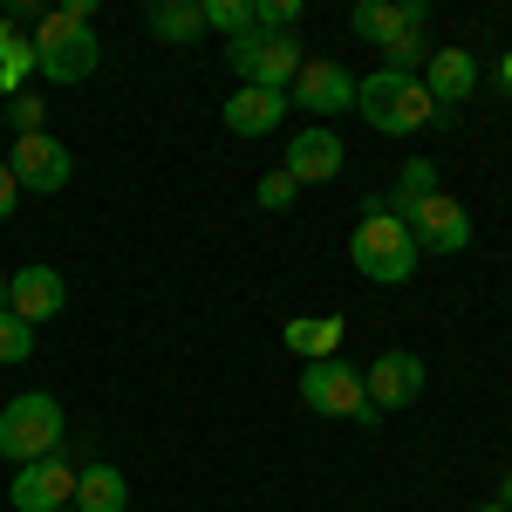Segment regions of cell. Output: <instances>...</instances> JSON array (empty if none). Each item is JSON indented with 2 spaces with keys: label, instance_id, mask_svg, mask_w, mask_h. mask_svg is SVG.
<instances>
[{
  "label": "cell",
  "instance_id": "obj_2",
  "mask_svg": "<svg viewBox=\"0 0 512 512\" xmlns=\"http://www.w3.org/2000/svg\"><path fill=\"white\" fill-rule=\"evenodd\" d=\"M349 260H355V274L362 280H376V287H403V280L417 274V239H410V226L396 219L383 198H369L362 205V219H355V233H349Z\"/></svg>",
  "mask_w": 512,
  "mask_h": 512
},
{
  "label": "cell",
  "instance_id": "obj_33",
  "mask_svg": "<svg viewBox=\"0 0 512 512\" xmlns=\"http://www.w3.org/2000/svg\"><path fill=\"white\" fill-rule=\"evenodd\" d=\"M62 512H76V506H62Z\"/></svg>",
  "mask_w": 512,
  "mask_h": 512
},
{
  "label": "cell",
  "instance_id": "obj_32",
  "mask_svg": "<svg viewBox=\"0 0 512 512\" xmlns=\"http://www.w3.org/2000/svg\"><path fill=\"white\" fill-rule=\"evenodd\" d=\"M0 308H7V274H0Z\"/></svg>",
  "mask_w": 512,
  "mask_h": 512
},
{
  "label": "cell",
  "instance_id": "obj_29",
  "mask_svg": "<svg viewBox=\"0 0 512 512\" xmlns=\"http://www.w3.org/2000/svg\"><path fill=\"white\" fill-rule=\"evenodd\" d=\"M499 506H506V512H512V472H506V485H499Z\"/></svg>",
  "mask_w": 512,
  "mask_h": 512
},
{
  "label": "cell",
  "instance_id": "obj_28",
  "mask_svg": "<svg viewBox=\"0 0 512 512\" xmlns=\"http://www.w3.org/2000/svg\"><path fill=\"white\" fill-rule=\"evenodd\" d=\"M7 48H14V21H0V55H7Z\"/></svg>",
  "mask_w": 512,
  "mask_h": 512
},
{
  "label": "cell",
  "instance_id": "obj_8",
  "mask_svg": "<svg viewBox=\"0 0 512 512\" xmlns=\"http://www.w3.org/2000/svg\"><path fill=\"white\" fill-rule=\"evenodd\" d=\"M7 171H14V185L21 192H41V198H55L69 178H76V158H69V144L62 137H14V151H7Z\"/></svg>",
  "mask_w": 512,
  "mask_h": 512
},
{
  "label": "cell",
  "instance_id": "obj_4",
  "mask_svg": "<svg viewBox=\"0 0 512 512\" xmlns=\"http://www.w3.org/2000/svg\"><path fill=\"white\" fill-rule=\"evenodd\" d=\"M69 437H62V403L48 390H21L7 410H0V458L21 472V465H35L48 451H62Z\"/></svg>",
  "mask_w": 512,
  "mask_h": 512
},
{
  "label": "cell",
  "instance_id": "obj_1",
  "mask_svg": "<svg viewBox=\"0 0 512 512\" xmlns=\"http://www.w3.org/2000/svg\"><path fill=\"white\" fill-rule=\"evenodd\" d=\"M89 14H96V0H69V7H55V14L35 21V69L48 82H89L96 76L103 41L89 28Z\"/></svg>",
  "mask_w": 512,
  "mask_h": 512
},
{
  "label": "cell",
  "instance_id": "obj_34",
  "mask_svg": "<svg viewBox=\"0 0 512 512\" xmlns=\"http://www.w3.org/2000/svg\"><path fill=\"white\" fill-rule=\"evenodd\" d=\"M7 512H14V506H7Z\"/></svg>",
  "mask_w": 512,
  "mask_h": 512
},
{
  "label": "cell",
  "instance_id": "obj_10",
  "mask_svg": "<svg viewBox=\"0 0 512 512\" xmlns=\"http://www.w3.org/2000/svg\"><path fill=\"white\" fill-rule=\"evenodd\" d=\"M424 355H410V349H383L369 369H362V396H369V410L383 417V410H410L417 396H424Z\"/></svg>",
  "mask_w": 512,
  "mask_h": 512
},
{
  "label": "cell",
  "instance_id": "obj_14",
  "mask_svg": "<svg viewBox=\"0 0 512 512\" xmlns=\"http://www.w3.org/2000/svg\"><path fill=\"white\" fill-rule=\"evenodd\" d=\"M424 21H431L424 0H355V14H349V28L369 41V48H390V41H403V35H424Z\"/></svg>",
  "mask_w": 512,
  "mask_h": 512
},
{
  "label": "cell",
  "instance_id": "obj_13",
  "mask_svg": "<svg viewBox=\"0 0 512 512\" xmlns=\"http://www.w3.org/2000/svg\"><path fill=\"white\" fill-rule=\"evenodd\" d=\"M342 164H349V151H342L335 123H308V130L287 137V164L280 171H294V185H328Z\"/></svg>",
  "mask_w": 512,
  "mask_h": 512
},
{
  "label": "cell",
  "instance_id": "obj_21",
  "mask_svg": "<svg viewBox=\"0 0 512 512\" xmlns=\"http://www.w3.org/2000/svg\"><path fill=\"white\" fill-rule=\"evenodd\" d=\"M198 7H205V35H253V0H198Z\"/></svg>",
  "mask_w": 512,
  "mask_h": 512
},
{
  "label": "cell",
  "instance_id": "obj_23",
  "mask_svg": "<svg viewBox=\"0 0 512 512\" xmlns=\"http://www.w3.org/2000/svg\"><path fill=\"white\" fill-rule=\"evenodd\" d=\"M431 55H437V48H431L424 35H403V41H390V48H383V69H396V76H417Z\"/></svg>",
  "mask_w": 512,
  "mask_h": 512
},
{
  "label": "cell",
  "instance_id": "obj_3",
  "mask_svg": "<svg viewBox=\"0 0 512 512\" xmlns=\"http://www.w3.org/2000/svg\"><path fill=\"white\" fill-rule=\"evenodd\" d=\"M355 110H362V123H376L383 137H410V130L444 117L431 103V89H424V76H396V69H376V76L355 82Z\"/></svg>",
  "mask_w": 512,
  "mask_h": 512
},
{
  "label": "cell",
  "instance_id": "obj_15",
  "mask_svg": "<svg viewBox=\"0 0 512 512\" xmlns=\"http://www.w3.org/2000/svg\"><path fill=\"white\" fill-rule=\"evenodd\" d=\"M424 89H431L437 110L472 103V96H478V55H472V48H437L431 62H424Z\"/></svg>",
  "mask_w": 512,
  "mask_h": 512
},
{
  "label": "cell",
  "instance_id": "obj_9",
  "mask_svg": "<svg viewBox=\"0 0 512 512\" xmlns=\"http://www.w3.org/2000/svg\"><path fill=\"white\" fill-rule=\"evenodd\" d=\"M403 226H410V239H417V253H465V246H472V212H465L451 192L417 198V205L403 212Z\"/></svg>",
  "mask_w": 512,
  "mask_h": 512
},
{
  "label": "cell",
  "instance_id": "obj_11",
  "mask_svg": "<svg viewBox=\"0 0 512 512\" xmlns=\"http://www.w3.org/2000/svg\"><path fill=\"white\" fill-rule=\"evenodd\" d=\"M287 110H308L315 123H328L335 110H355V76L342 69V62L308 55V62H301V76H294V89H287Z\"/></svg>",
  "mask_w": 512,
  "mask_h": 512
},
{
  "label": "cell",
  "instance_id": "obj_30",
  "mask_svg": "<svg viewBox=\"0 0 512 512\" xmlns=\"http://www.w3.org/2000/svg\"><path fill=\"white\" fill-rule=\"evenodd\" d=\"M499 82H506V89H512V48H506V62H499Z\"/></svg>",
  "mask_w": 512,
  "mask_h": 512
},
{
  "label": "cell",
  "instance_id": "obj_27",
  "mask_svg": "<svg viewBox=\"0 0 512 512\" xmlns=\"http://www.w3.org/2000/svg\"><path fill=\"white\" fill-rule=\"evenodd\" d=\"M14 205H21V185H14V171H7V164H0V226H7V219H14Z\"/></svg>",
  "mask_w": 512,
  "mask_h": 512
},
{
  "label": "cell",
  "instance_id": "obj_20",
  "mask_svg": "<svg viewBox=\"0 0 512 512\" xmlns=\"http://www.w3.org/2000/svg\"><path fill=\"white\" fill-rule=\"evenodd\" d=\"M431 192H437V164H431V158H410L403 171H396V185H390V198H383V205H390L396 219H403L417 198H431Z\"/></svg>",
  "mask_w": 512,
  "mask_h": 512
},
{
  "label": "cell",
  "instance_id": "obj_22",
  "mask_svg": "<svg viewBox=\"0 0 512 512\" xmlns=\"http://www.w3.org/2000/svg\"><path fill=\"white\" fill-rule=\"evenodd\" d=\"M0 117L14 123V137H41V117H48V103H41L35 89H21V96H7V103H0Z\"/></svg>",
  "mask_w": 512,
  "mask_h": 512
},
{
  "label": "cell",
  "instance_id": "obj_19",
  "mask_svg": "<svg viewBox=\"0 0 512 512\" xmlns=\"http://www.w3.org/2000/svg\"><path fill=\"white\" fill-rule=\"evenodd\" d=\"M130 506V478L117 465H82L76 478V512H123Z\"/></svg>",
  "mask_w": 512,
  "mask_h": 512
},
{
  "label": "cell",
  "instance_id": "obj_5",
  "mask_svg": "<svg viewBox=\"0 0 512 512\" xmlns=\"http://www.w3.org/2000/svg\"><path fill=\"white\" fill-rule=\"evenodd\" d=\"M226 62H233V76H239V89H294V76H301V41L294 35H239V41H226Z\"/></svg>",
  "mask_w": 512,
  "mask_h": 512
},
{
  "label": "cell",
  "instance_id": "obj_17",
  "mask_svg": "<svg viewBox=\"0 0 512 512\" xmlns=\"http://www.w3.org/2000/svg\"><path fill=\"white\" fill-rule=\"evenodd\" d=\"M342 335H349L342 315H294L287 328H280V342L301 355V362H328V355L342 349Z\"/></svg>",
  "mask_w": 512,
  "mask_h": 512
},
{
  "label": "cell",
  "instance_id": "obj_26",
  "mask_svg": "<svg viewBox=\"0 0 512 512\" xmlns=\"http://www.w3.org/2000/svg\"><path fill=\"white\" fill-rule=\"evenodd\" d=\"M253 198H260L267 212H287V205L301 198V185H294V171H267V178L253 185Z\"/></svg>",
  "mask_w": 512,
  "mask_h": 512
},
{
  "label": "cell",
  "instance_id": "obj_25",
  "mask_svg": "<svg viewBox=\"0 0 512 512\" xmlns=\"http://www.w3.org/2000/svg\"><path fill=\"white\" fill-rule=\"evenodd\" d=\"M301 21V0H253V28L260 35H294Z\"/></svg>",
  "mask_w": 512,
  "mask_h": 512
},
{
  "label": "cell",
  "instance_id": "obj_12",
  "mask_svg": "<svg viewBox=\"0 0 512 512\" xmlns=\"http://www.w3.org/2000/svg\"><path fill=\"white\" fill-rule=\"evenodd\" d=\"M7 308L28 321V328H41V321H55L62 308H69V280L55 274V267H14L7 274Z\"/></svg>",
  "mask_w": 512,
  "mask_h": 512
},
{
  "label": "cell",
  "instance_id": "obj_24",
  "mask_svg": "<svg viewBox=\"0 0 512 512\" xmlns=\"http://www.w3.org/2000/svg\"><path fill=\"white\" fill-rule=\"evenodd\" d=\"M28 355H35V328L14 308H0V362H28Z\"/></svg>",
  "mask_w": 512,
  "mask_h": 512
},
{
  "label": "cell",
  "instance_id": "obj_7",
  "mask_svg": "<svg viewBox=\"0 0 512 512\" xmlns=\"http://www.w3.org/2000/svg\"><path fill=\"white\" fill-rule=\"evenodd\" d=\"M76 478H82V465H76V451L62 444V451L35 458V465H21L7 499H14V512H62V506H76Z\"/></svg>",
  "mask_w": 512,
  "mask_h": 512
},
{
  "label": "cell",
  "instance_id": "obj_31",
  "mask_svg": "<svg viewBox=\"0 0 512 512\" xmlns=\"http://www.w3.org/2000/svg\"><path fill=\"white\" fill-rule=\"evenodd\" d=\"M472 512H506V506H499V499H485V506H472Z\"/></svg>",
  "mask_w": 512,
  "mask_h": 512
},
{
  "label": "cell",
  "instance_id": "obj_16",
  "mask_svg": "<svg viewBox=\"0 0 512 512\" xmlns=\"http://www.w3.org/2000/svg\"><path fill=\"white\" fill-rule=\"evenodd\" d=\"M280 117H287V96H280V89H233V96L219 103V123H226L233 137H267Z\"/></svg>",
  "mask_w": 512,
  "mask_h": 512
},
{
  "label": "cell",
  "instance_id": "obj_6",
  "mask_svg": "<svg viewBox=\"0 0 512 512\" xmlns=\"http://www.w3.org/2000/svg\"><path fill=\"white\" fill-rule=\"evenodd\" d=\"M301 403L315 410V417H349L362 431H376L383 417L369 410V396H362V369H349L342 355H328V362H308L301 369Z\"/></svg>",
  "mask_w": 512,
  "mask_h": 512
},
{
  "label": "cell",
  "instance_id": "obj_18",
  "mask_svg": "<svg viewBox=\"0 0 512 512\" xmlns=\"http://www.w3.org/2000/svg\"><path fill=\"white\" fill-rule=\"evenodd\" d=\"M144 28H151L158 41L192 48V41L205 35V7H198V0H151V7H144Z\"/></svg>",
  "mask_w": 512,
  "mask_h": 512
}]
</instances>
